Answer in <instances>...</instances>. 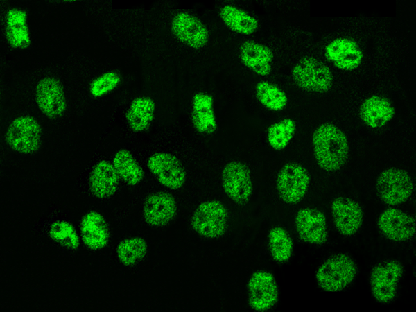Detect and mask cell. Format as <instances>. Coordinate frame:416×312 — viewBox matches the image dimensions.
I'll list each match as a JSON object with an SVG mask.
<instances>
[{
	"instance_id": "6da1fadb",
	"label": "cell",
	"mask_w": 416,
	"mask_h": 312,
	"mask_svg": "<svg viewBox=\"0 0 416 312\" xmlns=\"http://www.w3.org/2000/svg\"><path fill=\"white\" fill-rule=\"evenodd\" d=\"M312 146L318 165L327 172L340 168L349 152L347 136L331 123L321 124L315 129L312 135Z\"/></svg>"
},
{
	"instance_id": "7a4b0ae2",
	"label": "cell",
	"mask_w": 416,
	"mask_h": 312,
	"mask_svg": "<svg viewBox=\"0 0 416 312\" xmlns=\"http://www.w3.org/2000/svg\"><path fill=\"white\" fill-rule=\"evenodd\" d=\"M357 273L355 261L346 254H337L327 259L318 268L315 279L324 291L337 292L350 286Z\"/></svg>"
},
{
	"instance_id": "3957f363",
	"label": "cell",
	"mask_w": 416,
	"mask_h": 312,
	"mask_svg": "<svg viewBox=\"0 0 416 312\" xmlns=\"http://www.w3.org/2000/svg\"><path fill=\"white\" fill-rule=\"evenodd\" d=\"M291 76L297 87L309 92H326L333 84V75L329 66L314 57L300 59L291 69Z\"/></svg>"
},
{
	"instance_id": "277c9868",
	"label": "cell",
	"mask_w": 416,
	"mask_h": 312,
	"mask_svg": "<svg viewBox=\"0 0 416 312\" xmlns=\"http://www.w3.org/2000/svg\"><path fill=\"white\" fill-rule=\"evenodd\" d=\"M228 212L225 206L216 200L200 203L191 216V226L199 236L206 239H217L225 233Z\"/></svg>"
},
{
	"instance_id": "5b68a950",
	"label": "cell",
	"mask_w": 416,
	"mask_h": 312,
	"mask_svg": "<svg viewBox=\"0 0 416 312\" xmlns=\"http://www.w3.org/2000/svg\"><path fill=\"white\" fill-rule=\"evenodd\" d=\"M42 128L38 121L29 115L14 119L5 133L7 145L15 152L29 155L36 152L41 143Z\"/></svg>"
},
{
	"instance_id": "8992f818",
	"label": "cell",
	"mask_w": 416,
	"mask_h": 312,
	"mask_svg": "<svg viewBox=\"0 0 416 312\" xmlns=\"http://www.w3.org/2000/svg\"><path fill=\"white\" fill-rule=\"evenodd\" d=\"M377 194L388 205L405 202L410 197L413 183L410 175L404 170L391 168L383 171L376 183Z\"/></svg>"
},
{
	"instance_id": "52a82bcc",
	"label": "cell",
	"mask_w": 416,
	"mask_h": 312,
	"mask_svg": "<svg viewBox=\"0 0 416 312\" xmlns=\"http://www.w3.org/2000/svg\"><path fill=\"white\" fill-rule=\"evenodd\" d=\"M403 274L401 264L395 260H387L375 265L370 275V286L374 299L380 303L392 301Z\"/></svg>"
},
{
	"instance_id": "ba28073f",
	"label": "cell",
	"mask_w": 416,
	"mask_h": 312,
	"mask_svg": "<svg viewBox=\"0 0 416 312\" xmlns=\"http://www.w3.org/2000/svg\"><path fill=\"white\" fill-rule=\"evenodd\" d=\"M221 184L226 196L234 203L243 205L253 193V182L248 167L242 162H227L221 172Z\"/></svg>"
},
{
	"instance_id": "9c48e42d",
	"label": "cell",
	"mask_w": 416,
	"mask_h": 312,
	"mask_svg": "<svg viewBox=\"0 0 416 312\" xmlns=\"http://www.w3.org/2000/svg\"><path fill=\"white\" fill-rule=\"evenodd\" d=\"M310 183L307 171L300 164L289 162L278 173L276 187L280 198L286 203L294 205L305 196Z\"/></svg>"
},
{
	"instance_id": "30bf717a",
	"label": "cell",
	"mask_w": 416,
	"mask_h": 312,
	"mask_svg": "<svg viewBox=\"0 0 416 312\" xmlns=\"http://www.w3.org/2000/svg\"><path fill=\"white\" fill-rule=\"evenodd\" d=\"M248 304L256 311H266L273 308L279 300V291L273 275L259 270L250 276L247 283Z\"/></svg>"
},
{
	"instance_id": "8fae6325",
	"label": "cell",
	"mask_w": 416,
	"mask_h": 312,
	"mask_svg": "<svg viewBox=\"0 0 416 312\" xmlns=\"http://www.w3.org/2000/svg\"><path fill=\"white\" fill-rule=\"evenodd\" d=\"M146 166L157 181L171 190L183 187L187 180L185 169L180 161L173 155L157 152L147 159Z\"/></svg>"
},
{
	"instance_id": "7c38bea8",
	"label": "cell",
	"mask_w": 416,
	"mask_h": 312,
	"mask_svg": "<svg viewBox=\"0 0 416 312\" xmlns=\"http://www.w3.org/2000/svg\"><path fill=\"white\" fill-rule=\"evenodd\" d=\"M141 213L147 225L153 227H162L176 218L178 207L175 199L170 193L154 192L144 199Z\"/></svg>"
},
{
	"instance_id": "4fadbf2b",
	"label": "cell",
	"mask_w": 416,
	"mask_h": 312,
	"mask_svg": "<svg viewBox=\"0 0 416 312\" xmlns=\"http://www.w3.org/2000/svg\"><path fill=\"white\" fill-rule=\"evenodd\" d=\"M36 104L40 110L50 119H57L64 114L67 100L60 81L55 77L46 76L37 84L35 92Z\"/></svg>"
},
{
	"instance_id": "5bb4252c",
	"label": "cell",
	"mask_w": 416,
	"mask_h": 312,
	"mask_svg": "<svg viewBox=\"0 0 416 312\" xmlns=\"http://www.w3.org/2000/svg\"><path fill=\"white\" fill-rule=\"evenodd\" d=\"M171 29L179 41L192 49H201L209 41V31L205 24L189 12H177L172 18Z\"/></svg>"
},
{
	"instance_id": "9a60e30c",
	"label": "cell",
	"mask_w": 416,
	"mask_h": 312,
	"mask_svg": "<svg viewBox=\"0 0 416 312\" xmlns=\"http://www.w3.org/2000/svg\"><path fill=\"white\" fill-rule=\"evenodd\" d=\"M82 243L91 251L105 248L110 242V232L105 216L98 211L86 212L79 222Z\"/></svg>"
},
{
	"instance_id": "2e32d148",
	"label": "cell",
	"mask_w": 416,
	"mask_h": 312,
	"mask_svg": "<svg viewBox=\"0 0 416 312\" xmlns=\"http://www.w3.org/2000/svg\"><path fill=\"white\" fill-rule=\"evenodd\" d=\"M381 233L395 241H405L415 234V221L411 215L397 208L383 211L377 220Z\"/></svg>"
},
{
	"instance_id": "e0dca14e",
	"label": "cell",
	"mask_w": 416,
	"mask_h": 312,
	"mask_svg": "<svg viewBox=\"0 0 416 312\" xmlns=\"http://www.w3.org/2000/svg\"><path fill=\"white\" fill-rule=\"evenodd\" d=\"M326 58L336 68L353 71L361 65L363 53L356 42L347 37H338L324 49Z\"/></svg>"
},
{
	"instance_id": "ac0fdd59",
	"label": "cell",
	"mask_w": 416,
	"mask_h": 312,
	"mask_svg": "<svg viewBox=\"0 0 416 312\" xmlns=\"http://www.w3.org/2000/svg\"><path fill=\"white\" fill-rule=\"evenodd\" d=\"M333 224L342 235L352 236L361 227L363 212L360 205L349 198L339 197L331 203Z\"/></svg>"
},
{
	"instance_id": "d6986e66",
	"label": "cell",
	"mask_w": 416,
	"mask_h": 312,
	"mask_svg": "<svg viewBox=\"0 0 416 312\" xmlns=\"http://www.w3.org/2000/svg\"><path fill=\"white\" fill-rule=\"evenodd\" d=\"M295 226L300 238L307 243L320 245L327 239V220L318 209H300L295 218Z\"/></svg>"
},
{
	"instance_id": "ffe728a7",
	"label": "cell",
	"mask_w": 416,
	"mask_h": 312,
	"mask_svg": "<svg viewBox=\"0 0 416 312\" xmlns=\"http://www.w3.org/2000/svg\"><path fill=\"white\" fill-rule=\"evenodd\" d=\"M120 180L112 162L102 159L97 162L90 171L89 189L94 198L107 199L116 194Z\"/></svg>"
},
{
	"instance_id": "44dd1931",
	"label": "cell",
	"mask_w": 416,
	"mask_h": 312,
	"mask_svg": "<svg viewBox=\"0 0 416 312\" xmlns=\"http://www.w3.org/2000/svg\"><path fill=\"white\" fill-rule=\"evenodd\" d=\"M239 53L243 64L254 73L260 76L270 73L274 54L268 46L256 41L247 40L241 44Z\"/></svg>"
},
{
	"instance_id": "7402d4cb",
	"label": "cell",
	"mask_w": 416,
	"mask_h": 312,
	"mask_svg": "<svg viewBox=\"0 0 416 312\" xmlns=\"http://www.w3.org/2000/svg\"><path fill=\"white\" fill-rule=\"evenodd\" d=\"M395 114V108L390 100L379 95H372L365 98L359 109L362 122L372 129L384 127Z\"/></svg>"
},
{
	"instance_id": "603a6c76",
	"label": "cell",
	"mask_w": 416,
	"mask_h": 312,
	"mask_svg": "<svg viewBox=\"0 0 416 312\" xmlns=\"http://www.w3.org/2000/svg\"><path fill=\"white\" fill-rule=\"evenodd\" d=\"M191 120L195 130L203 135L214 133L218 124L212 96L204 92L196 93L192 98Z\"/></svg>"
},
{
	"instance_id": "cb8c5ba5",
	"label": "cell",
	"mask_w": 416,
	"mask_h": 312,
	"mask_svg": "<svg viewBox=\"0 0 416 312\" xmlns=\"http://www.w3.org/2000/svg\"><path fill=\"white\" fill-rule=\"evenodd\" d=\"M5 35L11 47L27 49L31 42L27 25V13L22 9L12 8L5 16Z\"/></svg>"
},
{
	"instance_id": "d4e9b609",
	"label": "cell",
	"mask_w": 416,
	"mask_h": 312,
	"mask_svg": "<svg viewBox=\"0 0 416 312\" xmlns=\"http://www.w3.org/2000/svg\"><path fill=\"white\" fill-rule=\"evenodd\" d=\"M218 15L223 23L236 33L250 35L259 28V21L254 16L234 5L223 6Z\"/></svg>"
},
{
	"instance_id": "484cf974",
	"label": "cell",
	"mask_w": 416,
	"mask_h": 312,
	"mask_svg": "<svg viewBox=\"0 0 416 312\" xmlns=\"http://www.w3.org/2000/svg\"><path fill=\"white\" fill-rule=\"evenodd\" d=\"M155 103L147 96L135 98L125 113L128 127L135 132H143L150 127L155 116Z\"/></svg>"
},
{
	"instance_id": "4316f807",
	"label": "cell",
	"mask_w": 416,
	"mask_h": 312,
	"mask_svg": "<svg viewBox=\"0 0 416 312\" xmlns=\"http://www.w3.org/2000/svg\"><path fill=\"white\" fill-rule=\"evenodd\" d=\"M111 162L120 180L127 185L135 187L143 181L144 171L129 150L126 149L117 150Z\"/></svg>"
},
{
	"instance_id": "83f0119b",
	"label": "cell",
	"mask_w": 416,
	"mask_h": 312,
	"mask_svg": "<svg viewBox=\"0 0 416 312\" xmlns=\"http://www.w3.org/2000/svg\"><path fill=\"white\" fill-rule=\"evenodd\" d=\"M148 252V243L141 236H130L121 240L115 251L118 261L125 267H132L142 261Z\"/></svg>"
},
{
	"instance_id": "f1b7e54d",
	"label": "cell",
	"mask_w": 416,
	"mask_h": 312,
	"mask_svg": "<svg viewBox=\"0 0 416 312\" xmlns=\"http://www.w3.org/2000/svg\"><path fill=\"white\" fill-rule=\"evenodd\" d=\"M268 245L272 259L279 263L288 261L293 252V241L282 227H272L268 234Z\"/></svg>"
},
{
	"instance_id": "f546056e",
	"label": "cell",
	"mask_w": 416,
	"mask_h": 312,
	"mask_svg": "<svg viewBox=\"0 0 416 312\" xmlns=\"http://www.w3.org/2000/svg\"><path fill=\"white\" fill-rule=\"evenodd\" d=\"M254 92L257 101L270 111H281L288 104V97L285 92L268 80L258 82L255 85Z\"/></svg>"
},
{
	"instance_id": "4dcf8cb0",
	"label": "cell",
	"mask_w": 416,
	"mask_h": 312,
	"mask_svg": "<svg viewBox=\"0 0 416 312\" xmlns=\"http://www.w3.org/2000/svg\"><path fill=\"white\" fill-rule=\"evenodd\" d=\"M48 234L53 242L69 250H78L82 243L79 232L66 220L52 222L49 227Z\"/></svg>"
},
{
	"instance_id": "1f68e13d",
	"label": "cell",
	"mask_w": 416,
	"mask_h": 312,
	"mask_svg": "<svg viewBox=\"0 0 416 312\" xmlns=\"http://www.w3.org/2000/svg\"><path fill=\"white\" fill-rule=\"evenodd\" d=\"M296 130V123L291 118H284L272 123L267 130L266 140L275 150H282L292 140Z\"/></svg>"
},
{
	"instance_id": "d6a6232c",
	"label": "cell",
	"mask_w": 416,
	"mask_h": 312,
	"mask_svg": "<svg viewBox=\"0 0 416 312\" xmlns=\"http://www.w3.org/2000/svg\"><path fill=\"white\" fill-rule=\"evenodd\" d=\"M121 82V76L114 71L105 72L94 79L89 87V94L94 98L105 96L115 89Z\"/></svg>"
}]
</instances>
